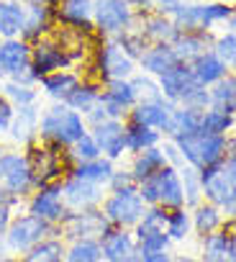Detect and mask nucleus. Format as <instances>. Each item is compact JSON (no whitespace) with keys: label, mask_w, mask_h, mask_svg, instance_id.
Returning a JSON list of instances; mask_svg holds the SVG:
<instances>
[{"label":"nucleus","mask_w":236,"mask_h":262,"mask_svg":"<svg viewBox=\"0 0 236 262\" xmlns=\"http://www.w3.org/2000/svg\"><path fill=\"white\" fill-rule=\"evenodd\" d=\"M172 142L180 149L182 160L195 170H205V167L226 160V137L205 134V131H193V134L177 137Z\"/></svg>","instance_id":"20e7f679"},{"label":"nucleus","mask_w":236,"mask_h":262,"mask_svg":"<svg viewBox=\"0 0 236 262\" xmlns=\"http://www.w3.org/2000/svg\"><path fill=\"white\" fill-rule=\"evenodd\" d=\"M100 103L105 105L110 118L126 121L129 111L139 103V95H136L131 80H110L100 88Z\"/></svg>","instance_id":"dca6fc26"},{"label":"nucleus","mask_w":236,"mask_h":262,"mask_svg":"<svg viewBox=\"0 0 236 262\" xmlns=\"http://www.w3.org/2000/svg\"><path fill=\"white\" fill-rule=\"evenodd\" d=\"M69 64H72V59L67 57V52H64L57 41L39 39V41L31 47V70L36 72L39 80H41L44 75H52V72L67 70Z\"/></svg>","instance_id":"a211bd4d"},{"label":"nucleus","mask_w":236,"mask_h":262,"mask_svg":"<svg viewBox=\"0 0 236 262\" xmlns=\"http://www.w3.org/2000/svg\"><path fill=\"white\" fill-rule=\"evenodd\" d=\"M170 262H193V257H187V254H172Z\"/></svg>","instance_id":"bf43d9fd"},{"label":"nucleus","mask_w":236,"mask_h":262,"mask_svg":"<svg viewBox=\"0 0 236 262\" xmlns=\"http://www.w3.org/2000/svg\"><path fill=\"white\" fill-rule=\"evenodd\" d=\"M113 170H115V162H110L108 157H98V160H90V162H75V167H72L69 175L105 188L108 180H110V175H113Z\"/></svg>","instance_id":"473e14b6"},{"label":"nucleus","mask_w":236,"mask_h":262,"mask_svg":"<svg viewBox=\"0 0 236 262\" xmlns=\"http://www.w3.org/2000/svg\"><path fill=\"white\" fill-rule=\"evenodd\" d=\"M139 64H141V70H144L147 75L162 77V75H167L170 70H175V67L180 64V57H177V52L172 49V44H152V47L144 52V57L139 59Z\"/></svg>","instance_id":"5701e85b"},{"label":"nucleus","mask_w":236,"mask_h":262,"mask_svg":"<svg viewBox=\"0 0 236 262\" xmlns=\"http://www.w3.org/2000/svg\"><path fill=\"white\" fill-rule=\"evenodd\" d=\"M223 167H226L228 178L236 183V152H233V155H226V160H223Z\"/></svg>","instance_id":"4d7b16f0"},{"label":"nucleus","mask_w":236,"mask_h":262,"mask_svg":"<svg viewBox=\"0 0 236 262\" xmlns=\"http://www.w3.org/2000/svg\"><path fill=\"white\" fill-rule=\"evenodd\" d=\"M131 85H134L139 100H164L159 82H154L152 75H136V77H131Z\"/></svg>","instance_id":"de8ad7c7"},{"label":"nucleus","mask_w":236,"mask_h":262,"mask_svg":"<svg viewBox=\"0 0 236 262\" xmlns=\"http://www.w3.org/2000/svg\"><path fill=\"white\" fill-rule=\"evenodd\" d=\"M82 82V77L77 72H69V70H59V72H52V75H44L39 80V88L44 90V95H49L52 100L57 103H64L69 98V93Z\"/></svg>","instance_id":"bb28decb"},{"label":"nucleus","mask_w":236,"mask_h":262,"mask_svg":"<svg viewBox=\"0 0 236 262\" xmlns=\"http://www.w3.org/2000/svg\"><path fill=\"white\" fill-rule=\"evenodd\" d=\"M162 142V134L157 128H149V126H139V123H129L126 121V152L129 155H139L144 149H152V147H159Z\"/></svg>","instance_id":"e433bc0d"},{"label":"nucleus","mask_w":236,"mask_h":262,"mask_svg":"<svg viewBox=\"0 0 236 262\" xmlns=\"http://www.w3.org/2000/svg\"><path fill=\"white\" fill-rule=\"evenodd\" d=\"M100 88H103V85H98V82L82 80V82L69 93V98L64 100V105H69L72 111H77V113H82V116H87V113L98 105V100H100Z\"/></svg>","instance_id":"4c0bfd02"},{"label":"nucleus","mask_w":236,"mask_h":262,"mask_svg":"<svg viewBox=\"0 0 236 262\" xmlns=\"http://www.w3.org/2000/svg\"><path fill=\"white\" fill-rule=\"evenodd\" d=\"M0 185L11 195L26 201L36 190V180L31 172V165L26 160V152H3L0 155Z\"/></svg>","instance_id":"9d476101"},{"label":"nucleus","mask_w":236,"mask_h":262,"mask_svg":"<svg viewBox=\"0 0 236 262\" xmlns=\"http://www.w3.org/2000/svg\"><path fill=\"white\" fill-rule=\"evenodd\" d=\"M26 160L31 165L36 188L46 185V183H62L75 167V160H72L67 147L49 144V142H41V139H36L26 147Z\"/></svg>","instance_id":"7ed1b4c3"},{"label":"nucleus","mask_w":236,"mask_h":262,"mask_svg":"<svg viewBox=\"0 0 236 262\" xmlns=\"http://www.w3.org/2000/svg\"><path fill=\"white\" fill-rule=\"evenodd\" d=\"M0 77L34 85V88L39 85V77L31 70V44H26L23 39L0 41Z\"/></svg>","instance_id":"6e6552de"},{"label":"nucleus","mask_w":236,"mask_h":262,"mask_svg":"<svg viewBox=\"0 0 236 262\" xmlns=\"http://www.w3.org/2000/svg\"><path fill=\"white\" fill-rule=\"evenodd\" d=\"M200 185H203V201L218 206L226 219H236V183L228 178L223 162L200 170Z\"/></svg>","instance_id":"0eeeda50"},{"label":"nucleus","mask_w":236,"mask_h":262,"mask_svg":"<svg viewBox=\"0 0 236 262\" xmlns=\"http://www.w3.org/2000/svg\"><path fill=\"white\" fill-rule=\"evenodd\" d=\"M105 188L95 185V183H87V180H80L75 175H67L62 180V195H64V203L69 211H87V208H100L105 193Z\"/></svg>","instance_id":"f3484780"},{"label":"nucleus","mask_w":236,"mask_h":262,"mask_svg":"<svg viewBox=\"0 0 236 262\" xmlns=\"http://www.w3.org/2000/svg\"><path fill=\"white\" fill-rule=\"evenodd\" d=\"M134 236H136V247H139V254H157V252H170V236L164 229H154V226H141L136 224L134 229Z\"/></svg>","instance_id":"f704fd0d"},{"label":"nucleus","mask_w":236,"mask_h":262,"mask_svg":"<svg viewBox=\"0 0 236 262\" xmlns=\"http://www.w3.org/2000/svg\"><path fill=\"white\" fill-rule=\"evenodd\" d=\"M8 254H13V252L8 249V244H6V236H0V259H3V257H8Z\"/></svg>","instance_id":"13d9d810"},{"label":"nucleus","mask_w":236,"mask_h":262,"mask_svg":"<svg viewBox=\"0 0 236 262\" xmlns=\"http://www.w3.org/2000/svg\"><path fill=\"white\" fill-rule=\"evenodd\" d=\"M198 262H236V219H226L218 231L203 236Z\"/></svg>","instance_id":"4468645a"},{"label":"nucleus","mask_w":236,"mask_h":262,"mask_svg":"<svg viewBox=\"0 0 236 262\" xmlns=\"http://www.w3.org/2000/svg\"><path fill=\"white\" fill-rule=\"evenodd\" d=\"M134 3H147V0H134Z\"/></svg>","instance_id":"052dcab7"},{"label":"nucleus","mask_w":236,"mask_h":262,"mask_svg":"<svg viewBox=\"0 0 236 262\" xmlns=\"http://www.w3.org/2000/svg\"><path fill=\"white\" fill-rule=\"evenodd\" d=\"M172 254L170 252H157V254H141L139 262H170Z\"/></svg>","instance_id":"6e6d98bb"},{"label":"nucleus","mask_w":236,"mask_h":262,"mask_svg":"<svg viewBox=\"0 0 236 262\" xmlns=\"http://www.w3.org/2000/svg\"><path fill=\"white\" fill-rule=\"evenodd\" d=\"M69 155H72V160H75V162H90V160H98V157H103L90 131H87V134H85L80 142H75V144L69 147Z\"/></svg>","instance_id":"49530a36"},{"label":"nucleus","mask_w":236,"mask_h":262,"mask_svg":"<svg viewBox=\"0 0 236 262\" xmlns=\"http://www.w3.org/2000/svg\"><path fill=\"white\" fill-rule=\"evenodd\" d=\"M3 152H6V149H3V147H0V155H3Z\"/></svg>","instance_id":"680f3d73"},{"label":"nucleus","mask_w":236,"mask_h":262,"mask_svg":"<svg viewBox=\"0 0 236 262\" xmlns=\"http://www.w3.org/2000/svg\"><path fill=\"white\" fill-rule=\"evenodd\" d=\"M208 90H210V105L213 108H221V111L236 116V75L233 72H228L226 77H221Z\"/></svg>","instance_id":"58836bf2"},{"label":"nucleus","mask_w":236,"mask_h":262,"mask_svg":"<svg viewBox=\"0 0 236 262\" xmlns=\"http://www.w3.org/2000/svg\"><path fill=\"white\" fill-rule=\"evenodd\" d=\"M164 231L170 236V242H185L190 234H193V219H190V208L182 206V208H175L170 211L167 216V224H164Z\"/></svg>","instance_id":"79ce46f5"},{"label":"nucleus","mask_w":236,"mask_h":262,"mask_svg":"<svg viewBox=\"0 0 236 262\" xmlns=\"http://www.w3.org/2000/svg\"><path fill=\"white\" fill-rule=\"evenodd\" d=\"M87 123L85 116L72 111L64 103H54L46 111H41L39 118V139L49 142V144H59V147H72L75 142H80L87 134Z\"/></svg>","instance_id":"f257e3e1"},{"label":"nucleus","mask_w":236,"mask_h":262,"mask_svg":"<svg viewBox=\"0 0 236 262\" xmlns=\"http://www.w3.org/2000/svg\"><path fill=\"white\" fill-rule=\"evenodd\" d=\"M118 39V44L124 47V52L134 59V62H139L141 57H144V52L149 49V44H147V39H144V34L139 31V34H134V31H124L121 36H115Z\"/></svg>","instance_id":"a18cd8bd"},{"label":"nucleus","mask_w":236,"mask_h":262,"mask_svg":"<svg viewBox=\"0 0 236 262\" xmlns=\"http://www.w3.org/2000/svg\"><path fill=\"white\" fill-rule=\"evenodd\" d=\"M190 219H193V231L200 239L208 236V234H213V231H218L223 226V221H226L223 211L218 206L208 203V201H200L195 208H190Z\"/></svg>","instance_id":"c85d7f7f"},{"label":"nucleus","mask_w":236,"mask_h":262,"mask_svg":"<svg viewBox=\"0 0 236 262\" xmlns=\"http://www.w3.org/2000/svg\"><path fill=\"white\" fill-rule=\"evenodd\" d=\"M57 16H59L62 24L77 26V29H85V31H90L95 26L92 24V0H62Z\"/></svg>","instance_id":"7c9ffc66"},{"label":"nucleus","mask_w":236,"mask_h":262,"mask_svg":"<svg viewBox=\"0 0 236 262\" xmlns=\"http://www.w3.org/2000/svg\"><path fill=\"white\" fill-rule=\"evenodd\" d=\"M157 193H159V206H164L167 211L182 208L185 206V190H182V180H180V170L172 165H164L157 175Z\"/></svg>","instance_id":"412c9836"},{"label":"nucleus","mask_w":236,"mask_h":262,"mask_svg":"<svg viewBox=\"0 0 236 262\" xmlns=\"http://www.w3.org/2000/svg\"><path fill=\"white\" fill-rule=\"evenodd\" d=\"M64 262H103L100 239H72V242H67Z\"/></svg>","instance_id":"ea45409f"},{"label":"nucleus","mask_w":236,"mask_h":262,"mask_svg":"<svg viewBox=\"0 0 236 262\" xmlns=\"http://www.w3.org/2000/svg\"><path fill=\"white\" fill-rule=\"evenodd\" d=\"M172 49L177 52L180 62L190 64L195 57H200L203 52L213 49V41H210V36L205 34V29H203V31H180V36L175 39Z\"/></svg>","instance_id":"cd10ccee"},{"label":"nucleus","mask_w":236,"mask_h":262,"mask_svg":"<svg viewBox=\"0 0 236 262\" xmlns=\"http://www.w3.org/2000/svg\"><path fill=\"white\" fill-rule=\"evenodd\" d=\"M67 203H64V195H62V183H46V185H39L29 198H26V213L52 224V226H59L62 219L67 216Z\"/></svg>","instance_id":"ddd939ff"},{"label":"nucleus","mask_w":236,"mask_h":262,"mask_svg":"<svg viewBox=\"0 0 236 262\" xmlns=\"http://www.w3.org/2000/svg\"><path fill=\"white\" fill-rule=\"evenodd\" d=\"M0 93L6 95V100L13 105V108H21V105H34L39 100V90L34 85H23V82H16V80H6L0 85Z\"/></svg>","instance_id":"37998d69"},{"label":"nucleus","mask_w":236,"mask_h":262,"mask_svg":"<svg viewBox=\"0 0 236 262\" xmlns=\"http://www.w3.org/2000/svg\"><path fill=\"white\" fill-rule=\"evenodd\" d=\"M103 262H139V247L131 229H113L108 236L100 239Z\"/></svg>","instance_id":"6ab92c4d"},{"label":"nucleus","mask_w":236,"mask_h":262,"mask_svg":"<svg viewBox=\"0 0 236 262\" xmlns=\"http://www.w3.org/2000/svg\"><path fill=\"white\" fill-rule=\"evenodd\" d=\"M100 211L105 213V219L110 221L113 229H134L141 221V216L147 211V203L139 195V185H136V188H129V190L105 193V198L100 203Z\"/></svg>","instance_id":"39448f33"},{"label":"nucleus","mask_w":236,"mask_h":262,"mask_svg":"<svg viewBox=\"0 0 236 262\" xmlns=\"http://www.w3.org/2000/svg\"><path fill=\"white\" fill-rule=\"evenodd\" d=\"M59 236L64 242L72 239H103L113 231L110 221L100 208H87V211H67L62 224L57 226Z\"/></svg>","instance_id":"1a4fd4ad"},{"label":"nucleus","mask_w":236,"mask_h":262,"mask_svg":"<svg viewBox=\"0 0 236 262\" xmlns=\"http://www.w3.org/2000/svg\"><path fill=\"white\" fill-rule=\"evenodd\" d=\"M23 201L21 198H16V195H11L3 185H0V236L6 234V229H8V224H11V219L16 216L13 211H16V206H21Z\"/></svg>","instance_id":"8fccbe9b"},{"label":"nucleus","mask_w":236,"mask_h":262,"mask_svg":"<svg viewBox=\"0 0 236 262\" xmlns=\"http://www.w3.org/2000/svg\"><path fill=\"white\" fill-rule=\"evenodd\" d=\"M164 165H167V157H164L162 147H152V149H144V152L134 155V160H131V167H129V170H131L134 180H136V183H141V180H147V178L157 175Z\"/></svg>","instance_id":"2f4dec72"},{"label":"nucleus","mask_w":236,"mask_h":262,"mask_svg":"<svg viewBox=\"0 0 236 262\" xmlns=\"http://www.w3.org/2000/svg\"><path fill=\"white\" fill-rule=\"evenodd\" d=\"M26 24V6L18 0H0V36L18 39Z\"/></svg>","instance_id":"c756f323"},{"label":"nucleus","mask_w":236,"mask_h":262,"mask_svg":"<svg viewBox=\"0 0 236 262\" xmlns=\"http://www.w3.org/2000/svg\"><path fill=\"white\" fill-rule=\"evenodd\" d=\"M13 113H16V108L6 100L3 93H0V134H8V126L13 121Z\"/></svg>","instance_id":"864d4df0"},{"label":"nucleus","mask_w":236,"mask_h":262,"mask_svg":"<svg viewBox=\"0 0 236 262\" xmlns=\"http://www.w3.org/2000/svg\"><path fill=\"white\" fill-rule=\"evenodd\" d=\"M90 134L100 149L103 157H108L110 162H118L126 152V121L121 118H110V121H103L98 126H90Z\"/></svg>","instance_id":"2eb2a0df"},{"label":"nucleus","mask_w":236,"mask_h":262,"mask_svg":"<svg viewBox=\"0 0 236 262\" xmlns=\"http://www.w3.org/2000/svg\"><path fill=\"white\" fill-rule=\"evenodd\" d=\"M39 118H41V111L36 108V103H34V105H21V108H16L13 121H11V126H8V137H11L16 144L29 147L31 142L39 139Z\"/></svg>","instance_id":"aec40b11"},{"label":"nucleus","mask_w":236,"mask_h":262,"mask_svg":"<svg viewBox=\"0 0 236 262\" xmlns=\"http://www.w3.org/2000/svg\"><path fill=\"white\" fill-rule=\"evenodd\" d=\"M200 13H203L200 24H203V29H208L218 21H228L233 16V8L226 3H208V6H200Z\"/></svg>","instance_id":"09e8293b"},{"label":"nucleus","mask_w":236,"mask_h":262,"mask_svg":"<svg viewBox=\"0 0 236 262\" xmlns=\"http://www.w3.org/2000/svg\"><path fill=\"white\" fill-rule=\"evenodd\" d=\"M180 170V180H182V190H185V206L187 208H195L200 201H203V185H200V170L190 167L187 162Z\"/></svg>","instance_id":"c03bdc74"},{"label":"nucleus","mask_w":236,"mask_h":262,"mask_svg":"<svg viewBox=\"0 0 236 262\" xmlns=\"http://www.w3.org/2000/svg\"><path fill=\"white\" fill-rule=\"evenodd\" d=\"M157 6H159V13L162 16H175L182 6V0H157Z\"/></svg>","instance_id":"5fc2aeb1"},{"label":"nucleus","mask_w":236,"mask_h":262,"mask_svg":"<svg viewBox=\"0 0 236 262\" xmlns=\"http://www.w3.org/2000/svg\"><path fill=\"white\" fill-rule=\"evenodd\" d=\"M200 116H203V111L185 108V105H172V111L167 116V123L162 128V137L177 139V137L193 134V131H200Z\"/></svg>","instance_id":"b1692460"},{"label":"nucleus","mask_w":236,"mask_h":262,"mask_svg":"<svg viewBox=\"0 0 236 262\" xmlns=\"http://www.w3.org/2000/svg\"><path fill=\"white\" fill-rule=\"evenodd\" d=\"M23 6H26V24H23L21 39L26 44H36L52 29V8L41 3H23Z\"/></svg>","instance_id":"393cba45"},{"label":"nucleus","mask_w":236,"mask_h":262,"mask_svg":"<svg viewBox=\"0 0 236 262\" xmlns=\"http://www.w3.org/2000/svg\"><path fill=\"white\" fill-rule=\"evenodd\" d=\"M144 39L152 41V44H175V39L180 36V29L175 26L172 18L157 13V16H149L144 21V29H141Z\"/></svg>","instance_id":"72a5a7b5"},{"label":"nucleus","mask_w":236,"mask_h":262,"mask_svg":"<svg viewBox=\"0 0 236 262\" xmlns=\"http://www.w3.org/2000/svg\"><path fill=\"white\" fill-rule=\"evenodd\" d=\"M54 234H59L57 226H52V224H46V221H41V219H36L31 213H18V216L11 219V224H8L3 236H6L8 249L16 257H21L29 249H34L39 242H44L46 236H54Z\"/></svg>","instance_id":"423d86ee"},{"label":"nucleus","mask_w":236,"mask_h":262,"mask_svg":"<svg viewBox=\"0 0 236 262\" xmlns=\"http://www.w3.org/2000/svg\"><path fill=\"white\" fill-rule=\"evenodd\" d=\"M134 11L129 0H92V24L100 36H121L129 31Z\"/></svg>","instance_id":"9b49d317"},{"label":"nucleus","mask_w":236,"mask_h":262,"mask_svg":"<svg viewBox=\"0 0 236 262\" xmlns=\"http://www.w3.org/2000/svg\"><path fill=\"white\" fill-rule=\"evenodd\" d=\"M193 262H198V259H195V257H193Z\"/></svg>","instance_id":"e2e57ef3"},{"label":"nucleus","mask_w":236,"mask_h":262,"mask_svg":"<svg viewBox=\"0 0 236 262\" xmlns=\"http://www.w3.org/2000/svg\"><path fill=\"white\" fill-rule=\"evenodd\" d=\"M170 111H172V103H170V100H139V103L129 111L126 121H129V123H139V126L157 128L159 134H162Z\"/></svg>","instance_id":"4be33fe9"},{"label":"nucleus","mask_w":236,"mask_h":262,"mask_svg":"<svg viewBox=\"0 0 236 262\" xmlns=\"http://www.w3.org/2000/svg\"><path fill=\"white\" fill-rule=\"evenodd\" d=\"M139 183L134 180V175H131V170H113V175H110V180H108V185H105V190L108 193H118V190H129V188H136Z\"/></svg>","instance_id":"603ef678"},{"label":"nucleus","mask_w":236,"mask_h":262,"mask_svg":"<svg viewBox=\"0 0 236 262\" xmlns=\"http://www.w3.org/2000/svg\"><path fill=\"white\" fill-rule=\"evenodd\" d=\"M95 70H98V80L105 85L110 80H131L134 75V59L124 52V47L118 44V39H103V44L98 47V57H95Z\"/></svg>","instance_id":"f8f14e48"},{"label":"nucleus","mask_w":236,"mask_h":262,"mask_svg":"<svg viewBox=\"0 0 236 262\" xmlns=\"http://www.w3.org/2000/svg\"><path fill=\"white\" fill-rule=\"evenodd\" d=\"M157 82H159L164 100H170L172 105H185V108H195V111L210 108V90L195 80L190 64H185V62H180L167 75L157 77Z\"/></svg>","instance_id":"f03ea898"},{"label":"nucleus","mask_w":236,"mask_h":262,"mask_svg":"<svg viewBox=\"0 0 236 262\" xmlns=\"http://www.w3.org/2000/svg\"><path fill=\"white\" fill-rule=\"evenodd\" d=\"M236 123V116L221 111V108H205L203 116H200V131L205 134H216V137H228V131L233 128Z\"/></svg>","instance_id":"a19ab883"},{"label":"nucleus","mask_w":236,"mask_h":262,"mask_svg":"<svg viewBox=\"0 0 236 262\" xmlns=\"http://www.w3.org/2000/svg\"><path fill=\"white\" fill-rule=\"evenodd\" d=\"M190 70H193L195 80H198L200 85H205V88L216 85L221 77L228 75V64H226L223 59H218L213 49H208V52H203L200 57H195V59L190 62Z\"/></svg>","instance_id":"a878e982"},{"label":"nucleus","mask_w":236,"mask_h":262,"mask_svg":"<svg viewBox=\"0 0 236 262\" xmlns=\"http://www.w3.org/2000/svg\"><path fill=\"white\" fill-rule=\"evenodd\" d=\"M64 247H67V242L59 234H54V236H46L44 242H39L26 254H21L18 262H64Z\"/></svg>","instance_id":"c9c22d12"},{"label":"nucleus","mask_w":236,"mask_h":262,"mask_svg":"<svg viewBox=\"0 0 236 262\" xmlns=\"http://www.w3.org/2000/svg\"><path fill=\"white\" fill-rule=\"evenodd\" d=\"M213 52H216V57L223 59V62L228 64V70H231V64L236 62V34L228 31L226 36H218V39L213 41Z\"/></svg>","instance_id":"3c124183"}]
</instances>
